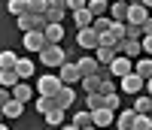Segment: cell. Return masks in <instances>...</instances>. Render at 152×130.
<instances>
[{
	"label": "cell",
	"instance_id": "6da1fadb",
	"mask_svg": "<svg viewBox=\"0 0 152 130\" xmlns=\"http://www.w3.org/2000/svg\"><path fill=\"white\" fill-rule=\"evenodd\" d=\"M40 61L46 64V67H64V64H67V55H64V48H61V46H46L43 51H40Z\"/></svg>",
	"mask_w": 152,
	"mask_h": 130
},
{
	"label": "cell",
	"instance_id": "7a4b0ae2",
	"mask_svg": "<svg viewBox=\"0 0 152 130\" xmlns=\"http://www.w3.org/2000/svg\"><path fill=\"white\" fill-rule=\"evenodd\" d=\"M64 88V82L58 79V76H40V79H37V91H40V97H55L58 91Z\"/></svg>",
	"mask_w": 152,
	"mask_h": 130
},
{
	"label": "cell",
	"instance_id": "3957f363",
	"mask_svg": "<svg viewBox=\"0 0 152 130\" xmlns=\"http://www.w3.org/2000/svg\"><path fill=\"white\" fill-rule=\"evenodd\" d=\"M46 15H34V12H24L18 15V30L21 33H31V30H46Z\"/></svg>",
	"mask_w": 152,
	"mask_h": 130
},
{
	"label": "cell",
	"instance_id": "277c9868",
	"mask_svg": "<svg viewBox=\"0 0 152 130\" xmlns=\"http://www.w3.org/2000/svg\"><path fill=\"white\" fill-rule=\"evenodd\" d=\"M76 43H79V48H85V51H97V46H100V33H97L94 27H82L79 33H76Z\"/></svg>",
	"mask_w": 152,
	"mask_h": 130
},
{
	"label": "cell",
	"instance_id": "5b68a950",
	"mask_svg": "<svg viewBox=\"0 0 152 130\" xmlns=\"http://www.w3.org/2000/svg\"><path fill=\"white\" fill-rule=\"evenodd\" d=\"M58 79L64 82V85H70V88H73L76 82H82V73H79V67H76V61H67L64 67L58 70Z\"/></svg>",
	"mask_w": 152,
	"mask_h": 130
},
{
	"label": "cell",
	"instance_id": "8992f818",
	"mask_svg": "<svg viewBox=\"0 0 152 130\" xmlns=\"http://www.w3.org/2000/svg\"><path fill=\"white\" fill-rule=\"evenodd\" d=\"M110 73L116 76V79H125V76H131V73H134V61H131V58H125V55H119L116 61L110 64Z\"/></svg>",
	"mask_w": 152,
	"mask_h": 130
},
{
	"label": "cell",
	"instance_id": "52a82bcc",
	"mask_svg": "<svg viewBox=\"0 0 152 130\" xmlns=\"http://www.w3.org/2000/svg\"><path fill=\"white\" fill-rule=\"evenodd\" d=\"M146 18H149V9L140 3V0H134V3H128V24H146Z\"/></svg>",
	"mask_w": 152,
	"mask_h": 130
},
{
	"label": "cell",
	"instance_id": "ba28073f",
	"mask_svg": "<svg viewBox=\"0 0 152 130\" xmlns=\"http://www.w3.org/2000/svg\"><path fill=\"white\" fill-rule=\"evenodd\" d=\"M46 46H49V43H46V33H43V30H31V33H24V48H28V51H37V55H40Z\"/></svg>",
	"mask_w": 152,
	"mask_h": 130
},
{
	"label": "cell",
	"instance_id": "9c48e42d",
	"mask_svg": "<svg viewBox=\"0 0 152 130\" xmlns=\"http://www.w3.org/2000/svg\"><path fill=\"white\" fill-rule=\"evenodd\" d=\"M113 121H116V112H113V109H107V106H104V109H94V112H91V124H94L97 130H107Z\"/></svg>",
	"mask_w": 152,
	"mask_h": 130
},
{
	"label": "cell",
	"instance_id": "30bf717a",
	"mask_svg": "<svg viewBox=\"0 0 152 130\" xmlns=\"http://www.w3.org/2000/svg\"><path fill=\"white\" fill-rule=\"evenodd\" d=\"M76 67H79V73H82V79H88V76H100V64H97V58H79L76 61Z\"/></svg>",
	"mask_w": 152,
	"mask_h": 130
},
{
	"label": "cell",
	"instance_id": "8fae6325",
	"mask_svg": "<svg viewBox=\"0 0 152 130\" xmlns=\"http://www.w3.org/2000/svg\"><path fill=\"white\" fill-rule=\"evenodd\" d=\"M134 121H137L134 109H119L116 112V130H134Z\"/></svg>",
	"mask_w": 152,
	"mask_h": 130
},
{
	"label": "cell",
	"instance_id": "7c38bea8",
	"mask_svg": "<svg viewBox=\"0 0 152 130\" xmlns=\"http://www.w3.org/2000/svg\"><path fill=\"white\" fill-rule=\"evenodd\" d=\"M55 103H58V109H70L73 103H76V91H73L70 85H64V88L55 94Z\"/></svg>",
	"mask_w": 152,
	"mask_h": 130
},
{
	"label": "cell",
	"instance_id": "4fadbf2b",
	"mask_svg": "<svg viewBox=\"0 0 152 130\" xmlns=\"http://www.w3.org/2000/svg\"><path fill=\"white\" fill-rule=\"evenodd\" d=\"M110 18L119 21V24H128V3H122V0H113L110 3Z\"/></svg>",
	"mask_w": 152,
	"mask_h": 130
},
{
	"label": "cell",
	"instance_id": "5bb4252c",
	"mask_svg": "<svg viewBox=\"0 0 152 130\" xmlns=\"http://www.w3.org/2000/svg\"><path fill=\"white\" fill-rule=\"evenodd\" d=\"M119 82H122V91H125V94H140V88L146 85V82H143V79H140L137 73L125 76V79H119Z\"/></svg>",
	"mask_w": 152,
	"mask_h": 130
},
{
	"label": "cell",
	"instance_id": "9a60e30c",
	"mask_svg": "<svg viewBox=\"0 0 152 130\" xmlns=\"http://www.w3.org/2000/svg\"><path fill=\"white\" fill-rule=\"evenodd\" d=\"M134 73L140 76L143 82L152 79V58H137V61H134Z\"/></svg>",
	"mask_w": 152,
	"mask_h": 130
},
{
	"label": "cell",
	"instance_id": "2e32d148",
	"mask_svg": "<svg viewBox=\"0 0 152 130\" xmlns=\"http://www.w3.org/2000/svg\"><path fill=\"white\" fill-rule=\"evenodd\" d=\"M46 43L49 46H58L61 40H64V27H61V24H46Z\"/></svg>",
	"mask_w": 152,
	"mask_h": 130
},
{
	"label": "cell",
	"instance_id": "e0dca14e",
	"mask_svg": "<svg viewBox=\"0 0 152 130\" xmlns=\"http://www.w3.org/2000/svg\"><path fill=\"white\" fill-rule=\"evenodd\" d=\"M31 94H34V91H31V85H28V82H18L15 88H12V100H18V103H24V106H28V100H31Z\"/></svg>",
	"mask_w": 152,
	"mask_h": 130
},
{
	"label": "cell",
	"instance_id": "ac0fdd59",
	"mask_svg": "<svg viewBox=\"0 0 152 130\" xmlns=\"http://www.w3.org/2000/svg\"><path fill=\"white\" fill-rule=\"evenodd\" d=\"M122 55L134 61V58H140V55H143V46L137 43V40H125V43H122Z\"/></svg>",
	"mask_w": 152,
	"mask_h": 130
},
{
	"label": "cell",
	"instance_id": "d6986e66",
	"mask_svg": "<svg viewBox=\"0 0 152 130\" xmlns=\"http://www.w3.org/2000/svg\"><path fill=\"white\" fill-rule=\"evenodd\" d=\"M15 73H18V79H21V82H24V79H31V76H34V61H31V58H18Z\"/></svg>",
	"mask_w": 152,
	"mask_h": 130
},
{
	"label": "cell",
	"instance_id": "ffe728a7",
	"mask_svg": "<svg viewBox=\"0 0 152 130\" xmlns=\"http://www.w3.org/2000/svg\"><path fill=\"white\" fill-rule=\"evenodd\" d=\"M94 58H97V64H100V67H110V64L116 61L119 55H116V51H113V48H104V46H97V51H94Z\"/></svg>",
	"mask_w": 152,
	"mask_h": 130
},
{
	"label": "cell",
	"instance_id": "44dd1931",
	"mask_svg": "<svg viewBox=\"0 0 152 130\" xmlns=\"http://www.w3.org/2000/svg\"><path fill=\"white\" fill-rule=\"evenodd\" d=\"M18 82H21V79H18L15 70H0V88H9V91H12Z\"/></svg>",
	"mask_w": 152,
	"mask_h": 130
},
{
	"label": "cell",
	"instance_id": "7402d4cb",
	"mask_svg": "<svg viewBox=\"0 0 152 130\" xmlns=\"http://www.w3.org/2000/svg\"><path fill=\"white\" fill-rule=\"evenodd\" d=\"M73 21H76V27H91V24H94V15H91V12H88V9H79V12H73Z\"/></svg>",
	"mask_w": 152,
	"mask_h": 130
},
{
	"label": "cell",
	"instance_id": "603a6c76",
	"mask_svg": "<svg viewBox=\"0 0 152 130\" xmlns=\"http://www.w3.org/2000/svg\"><path fill=\"white\" fill-rule=\"evenodd\" d=\"M64 115H67V109H58V106H55L49 115H43V118H46L49 127H61V124H64Z\"/></svg>",
	"mask_w": 152,
	"mask_h": 130
},
{
	"label": "cell",
	"instance_id": "cb8c5ba5",
	"mask_svg": "<svg viewBox=\"0 0 152 130\" xmlns=\"http://www.w3.org/2000/svg\"><path fill=\"white\" fill-rule=\"evenodd\" d=\"M15 64H18V55L15 51H0V70H15Z\"/></svg>",
	"mask_w": 152,
	"mask_h": 130
},
{
	"label": "cell",
	"instance_id": "d4e9b609",
	"mask_svg": "<svg viewBox=\"0 0 152 130\" xmlns=\"http://www.w3.org/2000/svg\"><path fill=\"white\" fill-rule=\"evenodd\" d=\"M131 109H134L137 115H149V112H152V97H149V94H146V97H137Z\"/></svg>",
	"mask_w": 152,
	"mask_h": 130
},
{
	"label": "cell",
	"instance_id": "484cf974",
	"mask_svg": "<svg viewBox=\"0 0 152 130\" xmlns=\"http://www.w3.org/2000/svg\"><path fill=\"white\" fill-rule=\"evenodd\" d=\"M88 12H91L94 18H100V15L110 12V3H107V0H88Z\"/></svg>",
	"mask_w": 152,
	"mask_h": 130
},
{
	"label": "cell",
	"instance_id": "4316f807",
	"mask_svg": "<svg viewBox=\"0 0 152 130\" xmlns=\"http://www.w3.org/2000/svg\"><path fill=\"white\" fill-rule=\"evenodd\" d=\"M85 106H88V112L104 109V106H107V97H104V94H85Z\"/></svg>",
	"mask_w": 152,
	"mask_h": 130
},
{
	"label": "cell",
	"instance_id": "83f0119b",
	"mask_svg": "<svg viewBox=\"0 0 152 130\" xmlns=\"http://www.w3.org/2000/svg\"><path fill=\"white\" fill-rule=\"evenodd\" d=\"M21 112H24V103H18V100H9L6 106H3L6 118H21Z\"/></svg>",
	"mask_w": 152,
	"mask_h": 130
},
{
	"label": "cell",
	"instance_id": "f1b7e54d",
	"mask_svg": "<svg viewBox=\"0 0 152 130\" xmlns=\"http://www.w3.org/2000/svg\"><path fill=\"white\" fill-rule=\"evenodd\" d=\"M70 124H76V127H91V112H88V109H79V112H73V121Z\"/></svg>",
	"mask_w": 152,
	"mask_h": 130
},
{
	"label": "cell",
	"instance_id": "f546056e",
	"mask_svg": "<svg viewBox=\"0 0 152 130\" xmlns=\"http://www.w3.org/2000/svg\"><path fill=\"white\" fill-rule=\"evenodd\" d=\"M55 106H58L55 97H40V100H37V112H40V115H49Z\"/></svg>",
	"mask_w": 152,
	"mask_h": 130
},
{
	"label": "cell",
	"instance_id": "4dcf8cb0",
	"mask_svg": "<svg viewBox=\"0 0 152 130\" xmlns=\"http://www.w3.org/2000/svg\"><path fill=\"white\" fill-rule=\"evenodd\" d=\"M28 12H34V15H46V12H49V0H28Z\"/></svg>",
	"mask_w": 152,
	"mask_h": 130
},
{
	"label": "cell",
	"instance_id": "1f68e13d",
	"mask_svg": "<svg viewBox=\"0 0 152 130\" xmlns=\"http://www.w3.org/2000/svg\"><path fill=\"white\" fill-rule=\"evenodd\" d=\"M6 9L18 18V15H24V12H28V0H9V3H6Z\"/></svg>",
	"mask_w": 152,
	"mask_h": 130
},
{
	"label": "cell",
	"instance_id": "d6a6232c",
	"mask_svg": "<svg viewBox=\"0 0 152 130\" xmlns=\"http://www.w3.org/2000/svg\"><path fill=\"white\" fill-rule=\"evenodd\" d=\"M82 88H85V94H97V91H100V76H88V79H82Z\"/></svg>",
	"mask_w": 152,
	"mask_h": 130
},
{
	"label": "cell",
	"instance_id": "836d02e7",
	"mask_svg": "<svg viewBox=\"0 0 152 130\" xmlns=\"http://www.w3.org/2000/svg\"><path fill=\"white\" fill-rule=\"evenodd\" d=\"M125 40H137L140 43L143 40V27L140 24H125Z\"/></svg>",
	"mask_w": 152,
	"mask_h": 130
},
{
	"label": "cell",
	"instance_id": "e575fe53",
	"mask_svg": "<svg viewBox=\"0 0 152 130\" xmlns=\"http://www.w3.org/2000/svg\"><path fill=\"white\" fill-rule=\"evenodd\" d=\"M91 27H94L97 33H107V30L113 27V18H110V15H100V18H94V24H91Z\"/></svg>",
	"mask_w": 152,
	"mask_h": 130
},
{
	"label": "cell",
	"instance_id": "d590c367",
	"mask_svg": "<svg viewBox=\"0 0 152 130\" xmlns=\"http://www.w3.org/2000/svg\"><path fill=\"white\" fill-rule=\"evenodd\" d=\"M134 130H152V118H149V115H137Z\"/></svg>",
	"mask_w": 152,
	"mask_h": 130
},
{
	"label": "cell",
	"instance_id": "8d00e7d4",
	"mask_svg": "<svg viewBox=\"0 0 152 130\" xmlns=\"http://www.w3.org/2000/svg\"><path fill=\"white\" fill-rule=\"evenodd\" d=\"M107 109H113V112H119V109H122L119 94H107Z\"/></svg>",
	"mask_w": 152,
	"mask_h": 130
},
{
	"label": "cell",
	"instance_id": "74e56055",
	"mask_svg": "<svg viewBox=\"0 0 152 130\" xmlns=\"http://www.w3.org/2000/svg\"><path fill=\"white\" fill-rule=\"evenodd\" d=\"M67 9H70V12H79V9H88V0H67Z\"/></svg>",
	"mask_w": 152,
	"mask_h": 130
},
{
	"label": "cell",
	"instance_id": "f35d334b",
	"mask_svg": "<svg viewBox=\"0 0 152 130\" xmlns=\"http://www.w3.org/2000/svg\"><path fill=\"white\" fill-rule=\"evenodd\" d=\"M9 100H12V91H9V88H0V109H3Z\"/></svg>",
	"mask_w": 152,
	"mask_h": 130
},
{
	"label": "cell",
	"instance_id": "ab89813d",
	"mask_svg": "<svg viewBox=\"0 0 152 130\" xmlns=\"http://www.w3.org/2000/svg\"><path fill=\"white\" fill-rule=\"evenodd\" d=\"M140 46H143V55H152V36H143Z\"/></svg>",
	"mask_w": 152,
	"mask_h": 130
},
{
	"label": "cell",
	"instance_id": "60d3db41",
	"mask_svg": "<svg viewBox=\"0 0 152 130\" xmlns=\"http://www.w3.org/2000/svg\"><path fill=\"white\" fill-rule=\"evenodd\" d=\"M49 9H64L67 12V0H49Z\"/></svg>",
	"mask_w": 152,
	"mask_h": 130
},
{
	"label": "cell",
	"instance_id": "b9f144b4",
	"mask_svg": "<svg viewBox=\"0 0 152 130\" xmlns=\"http://www.w3.org/2000/svg\"><path fill=\"white\" fill-rule=\"evenodd\" d=\"M143 36H152V15H149L146 24H143Z\"/></svg>",
	"mask_w": 152,
	"mask_h": 130
},
{
	"label": "cell",
	"instance_id": "7bdbcfd3",
	"mask_svg": "<svg viewBox=\"0 0 152 130\" xmlns=\"http://www.w3.org/2000/svg\"><path fill=\"white\" fill-rule=\"evenodd\" d=\"M61 130H79L76 124H61Z\"/></svg>",
	"mask_w": 152,
	"mask_h": 130
},
{
	"label": "cell",
	"instance_id": "ee69618b",
	"mask_svg": "<svg viewBox=\"0 0 152 130\" xmlns=\"http://www.w3.org/2000/svg\"><path fill=\"white\" fill-rule=\"evenodd\" d=\"M146 91H149V97H152V79H146Z\"/></svg>",
	"mask_w": 152,
	"mask_h": 130
},
{
	"label": "cell",
	"instance_id": "f6af8a7d",
	"mask_svg": "<svg viewBox=\"0 0 152 130\" xmlns=\"http://www.w3.org/2000/svg\"><path fill=\"white\" fill-rule=\"evenodd\" d=\"M140 3H143V6H146V9H152V0H140Z\"/></svg>",
	"mask_w": 152,
	"mask_h": 130
},
{
	"label": "cell",
	"instance_id": "bcb514c9",
	"mask_svg": "<svg viewBox=\"0 0 152 130\" xmlns=\"http://www.w3.org/2000/svg\"><path fill=\"white\" fill-rule=\"evenodd\" d=\"M0 130H9V127H6V124H0Z\"/></svg>",
	"mask_w": 152,
	"mask_h": 130
},
{
	"label": "cell",
	"instance_id": "7dc6e473",
	"mask_svg": "<svg viewBox=\"0 0 152 130\" xmlns=\"http://www.w3.org/2000/svg\"><path fill=\"white\" fill-rule=\"evenodd\" d=\"M122 3H134V0H122Z\"/></svg>",
	"mask_w": 152,
	"mask_h": 130
}]
</instances>
